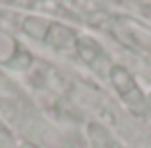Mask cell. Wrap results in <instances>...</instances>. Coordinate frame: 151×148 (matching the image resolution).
<instances>
[{"instance_id":"7a4b0ae2","label":"cell","mask_w":151,"mask_h":148,"mask_svg":"<svg viewBox=\"0 0 151 148\" xmlns=\"http://www.w3.org/2000/svg\"><path fill=\"white\" fill-rule=\"evenodd\" d=\"M74 49H76V55H78L85 64L93 66L95 70L99 68V58H101V61H109L107 55H105V51H103V47L99 45L95 39H91V37L78 35Z\"/></svg>"},{"instance_id":"3957f363","label":"cell","mask_w":151,"mask_h":148,"mask_svg":"<svg viewBox=\"0 0 151 148\" xmlns=\"http://www.w3.org/2000/svg\"><path fill=\"white\" fill-rule=\"evenodd\" d=\"M18 148H39V146H35L33 142H22V144H19Z\"/></svg>"},{"instance_id":"6da1fadb","label":"cell","mask_w":151,"mask_h":148,"mask_svg":"<svg viewBox=\"0 0 151 148\" xmlns=\"http://www.w3.org/2000/svg\"><path fill=\"white\" fill-rule=\"evenodd\" d=\"M109 80L114 86V90L118 92L124 105L134 115H139V117L147 115V98L143 96L142 88L138 86L136 78L130 74L128 68L120 66V64H112L111 70H109Z\"/></svg>"}]
</instances>
